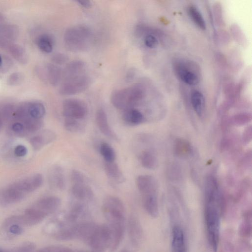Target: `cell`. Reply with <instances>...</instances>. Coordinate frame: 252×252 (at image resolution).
Masks as SVG:
<instances>
[{"label":"cell","mask_w":252,"mask_h":252,"mask_svg":"<svg viewBox=\"0 0 252 252\" xmlns=\"http://www.w3.org/2000/svg\"><path fill=\"white\" fill-rule=\"evenodd\" d=\"M128 229L132 243L135 246L138 245L142 237V230L138 220L134 216H132L129 218Z\"/></svg>","instance_id":"ac0fdd59"},{"label":"cell","mask_w":252,"mask_h":252,"mask_svg":"<svg viewBox=\"0 0 252 252\" xmlns=\"http://www.w3.org/2000/svg\"><path fill=\"white\" fill-rule=\"evenodd\" d=\"M77 2L81 6L85 8L90 7L92 5V3L90 0H78Z\"/></svg>","instance_id":"b9f144b4"},{"label":"cell","mask_w":252,"mask_h":252,"mask_svg":"<svg viewBox=\"0 0 252 252\" xmlns=\"http://www.w3.org/2000/svg\"><path fill=\"white\" fill-rule=\"evenodd\" d=\"M26 194L16 188L12 184L0 189V205L6 207L23 200Z\"/></svg>","instance_id":"9c48e42d"},{"label":"cell","mask_w":252,"mask_h":252,"mask_svg":"<svg viewBox=\"0 0 252 252\" xmlns=\"http://www.w3.org/2000/svg\"><path fill=\"white\" fill-rule=\"evenodd\" d=\"M191 103L195 113L198 116H201L204 108V98L203 95L198 91H194L191 94Z\"/></svg>","instance_id":"7402d4cb"},{"label":"cell","mask_w":252,"mask_h":252,"mask_svg":"<svg viewBox=\"0 0 252 252\" xmlns=\"http://www.w3.org/2000/svg\"><path fill=\"white\" fill-rule=\"evenodd\" d=\"M10 52L13 57L19 62H26L27 55L24 50L20 46L14 45L10 47Z\"/></svg>","instance_id":"d6a6232c"},{"label":"cell","mask_w":252,"mask_h":252,"mask_svg":"<svg viewBox=\"0 0 252 252\" xmlns=\"http://www.w3.org/2000/svg\"><path fill=\"white\" fill-rule=\"evenodd\" d=\"M63 125L65 129L71 132L78 133L84 130V126L80 120L65 118Z\"/></svg>","instance_id":"83f0119b"},{"label":"cell","mask_w":252,"mask_h":252,"mask_svg":"<svg viewBox=\"0 0 252 252\" xmlns=\"http://www.w3.org/2000/svg\"><path fill=\"white\" fill-rule=\"evenodd\" d=\"M95 119L97 127L104 135L111 139L118 140L117 135L109 124L107 114L102 108H99L97 110Z\"/></svg>","instance_id":"7c38bea8"},{"label":"cell","mask_w":252,"mask_h":252,"mask_svg":"<svg viewBox=\"0 0 252 252\" xmlns=\"http://www.w3.org/2000/svg\"><path fill=\"white\" fill-rule=\"evenodd\" d=\"M102 211L110 233L109 251L114 252L121 243L126 227V211L123 201L118 197L109 195L104 199Z\"/></svg>","instance_id":"6da1fadb"},{"label":"cell","mask_w":252,"mask_h":252,"mask_svg":"<svg viewBox=\"0 0 252 252\" xmlns=\"http://www.w3.org/2000/svg\"><path fill=\"white\" fill-rule=\"evenodd\" d=\"M37 44L40 50L44 53H50L53 49L54 40L48 34L40 35L37 39Z\"/></svg>","instance_id":"d4e9b609"},{"label":"cell","mask_w":252,"mask_h":252,"mask_svg":"<svg viewBox=\"0 0 252 252\" xmlns=\"http://www.w3.org/2000/svg\"><path fill=\"white\" fill-rule=\"evenodd\" d=\"M61 203V199L55 196L39 199L27 208L23 214L20 215L23 225L32 226L40 223L46 218L55 213Z\"/></svg>","instance_id":"3957f363"},{"label":"cell","mask_w":252,"mask_h":252,"mask_svg":"<svg viewBox=\"0 0 252 252\" xmlns=\"http://www.w3.org/2000/svg\"><path fill=\"white\" fill-rule=\"evenodd\" d=\"M14 153L16 156L23 157L27 154V149L23 145H18L15 148Z\"/></svg>","instance_id":"f35d334b"},{"label":"cell","mask_w":252,"mask_h":252,"mask_svg":"<svg viewBox=\"0 0 252 252\" xmlns=\"http://www.w3.org/2000/svg\"><path fill=\"white\" fill-rule=\"evenodd\" d=\"M23 79L24 77L22 74L15 72L10 75L8 78L7 83L10 85L15 86L20 84Z\"/></svg>","instance_id":"d590c367"},{"label":"cell","mask_w":252,"mask_h":252,"mask_svg":"<svg viewBox=\"0 0 252 252\" xmlns=\"http://www.w3.org/2000/svg\"><path fill=\"white\" fill-rule=\"evenodd\" d=\"M122 120L127 125L135 126L142 124L144 117L139 110L132 108L124 111Z\"/></svg>","instance_id":"d6986e66"},{"label":"cell","mask_w":252,"mask_h":252,"mask_svg":"<svg viewBox=\"0 0 252 252\" xmlns=\"http://www.w3.org/2000/svg\"><path fill=\"white\" fill-rule=\"evenodd\" d=\"M175 149L176 154L181 157L188 155L191 151V148L189 142L182 139L176 140Z\"/></svg>","instance_id":"f1b7e54d"},{"label":"cell","mask_w":252,"mask_h":252,"mask_svg":"<svg viewBox=\"0 0 252 252\" xmlns=\"http://www.w3.org/2000/svg\"><path fill=\"white\" fill-rule=\"evenodd\" d=\"M140 160L142 166L147 169H154L158 165L157 158L149 151H143L141 154Z\"/></svg>","instance_id":"603a6c76"},{"label":"cell","mask_w":252,"mask_h":252,"mask_svg":"<svg viewBox=\"0 0 252 252\" xmlns=\"http://www.w3.org/2000/svg\"><path fill=\"white\" fill-rule=\"evenodd\" d=\"M172 252H187L185 234L179 225H174L172 229Z\"/></svg>","instance_id":"9a60e30c"},{"label":"cell","mask_w":252,"mask_h":252,"mask_svg":"<svg viewBox=\"0 0 252 252\" xmlns=\"http://www.w3.org/2000/svg\"><path fill=\"white\" fill-rule=\"evenodd\" d=\"M24 125L25 129L29 132H36L43 125V122L41 120L29 118L22 122Z\"/></svg>","instance_id":"4dcf8cb0"},{"label":"cell","mask_w":252,"mask_h":252,"mask_svg":"<svg viewBox=\"0 0 252 252\" xmlns=\"http://www.w3.org/2000/svg\"><path fill=\"white\" fill-rule=\"evenodd\" d=\"M235 123L237 125H243L249 121V117L245 115H239L235 119Z\"/></svg>","instance_id":"ab89813d"},{"label":"cell","mask_w":252,"mask_h":252,"mask_svg":"<svg viewBox=\"0 0 252 252\" xmlns=\"http://www.w3.org/2000/svg\"><path fill=\"white\" fill-rule=\"evenodd\" d=\"M88 108L86 103L77 98H68L63 104V114L65 118L83 120L87 115Z\"/></svg>","instance_id":"52a82bcc"},{"label":"cell","mask_w":252,"mask_h":252,"mask_svg":"<svg viewBox=\"0 0 252 252\" xmlns=\"http://www.w3.org/2000/svg\"><path fill=\"white\" fill-rule=\"evenodd\" d=\"M188 12L191 19L196 26L202 30L206 29V23L204 18L195 6L193 5L189 6Z\"/></svg>","instance_id":"484cf974"},{"label":"cell","mask_w":252,"mask_h":252,"mask_svg":"<svg viewBox=\"0 0 252 252\" xmlns=\"http://www.w3.org/2000/svg\"><path fill=\"white\" fill-rule=\"evenodd\" d=\"M99 152L106 162H114L116 159V153L113 147L108 143H101L99 147Z\"/></svg>","instance_id":"cb8c5ba5"},{"label":"cell","mask_w":252,"mask_h":252,"mask_svg":"<svg viewBox=\"0 0 252 252\" xmlns=\"http://www.w3.org/2000/svg\"><path fill=\"white\" fill-rule=\"evenodd\" d=\"M136 184L141 196L158 195V184L153 176L139 175L136 179Z\"/></svg>","instance_id":"30bf717a"},{"label":"cell","mask_w":252,"mask_h":252,"mask_svg":"<svg viewBox=\"0 0 252 252\" xmlns=\"http://www.w3.org/2000/svg\"><path fill=\"white\" fill-rule=\"evenodd\" d=\"M46 79L54 86L58 85L63 77V70L54 64H48L46 66Z\"/></svg>","instance_id":"44dd1931"},{"label":"cell","mask_w":252,"mask_h":252,"mask_svg":"<svg viewBox=\"0 0 252 252\" xmlns=\"http://www.w3.org/2000/svg\"><path fill=\"white\" fill-rule=\"evenodd\" d=\"M92 32L85 25L69 28L64 32L63 40L65 46L72 51H82L87 49L90 42Z\"/></svg>","instance_id":"5b68a950"},{"label":"cell","mask_w":252,"mask_h":252,"mask_svg":"<svg viewBox=\"0 0 252 252\" xmlns=\"http://www.w3.org/2000/svg\"><path fill=\"white\" fill-rule=\"evenodd\" d=\"M74 252H76V251H74Z\"/></svg>","instance_id":"f6af8a7d"},{"label":"cell","mask_w":252,"mask_h":252,"mask_svg":"<svg viewBox=\"0 0 252 252\" xmlns=\"http://www.w3.org/2000/svg\"><path fill=\"white\" fill-rule=\"evenodd\" d=\"M0 252H5L4 250H0Z\"/></svg>","instance_id":"ee69618b"},{"label":"cell","mask_w":252,"mask_h":252,"mask_svg":"<svg viewBox=\"0 0 252 252\" xmlns=\"http://www.w3.org/2000/svg\"><path fill=\"white\" fill-rule=\"evenodd\" d=\"M144 95L142 86L136 84L114 91L110 100L116 108L125 111L133 108L143 98Z\"/></svg>","instance_id":"277c9868"},{"label":"cell","mask_w":252,"mask_h":252,"mask_svg":"<svg viewBox=\"0 0 252 252\" xmlns=\"http://www.w3.org/2000/svg\"><path fill=\"white\" fill-rule=\"evenodd\" d=\"M71 184L84 183L87 182L84 175L80 171L73 169L70 174Z\"/></svg>","instance_id":"836d02e7"},{"label":"cell","mask_w":252,"mask_h":252,"mask_svg":"<svg viewBox=\"0 0 252 252\" xmlns=\"http://www.w3.org/2000/svg\"><path fill=\"white\" fill-rule=\"evenodd\" d=\"M144 43L147 47L154 48L158 46V40L154 35L151 33H148L144 37Z\"/></svg>","instance_id":"e575fe53"},{"label":"cell","mask_w":252,"mask_h":252,"mask_svg":"<svg viewBox=\"0 0 252 252\" xmlns=\"http://www.w3.org/2000/svg\"><path fill=\"white\" fill-rule=\"evenodd\" d=\"M2 58H1V56L0 55V66L2 64Z\"/></svg>","instance_id":"7bdbcfd3"},{"label":"cell","mask_w":252,"mask_h":252,"mask_svg":"<svg viewBox=\"0 0 252 252\" xmlns=\"http://www.w3.org/2000/svg\"><path fill=\"white\" fill-rule=\"evenodd\" d=\"M56 137V135L53 131L45 129L32 137L30 140V143L35 150H39L53 142Z\"/></svg>","instance_id":"2e32d148"},{"label":"cell","mask_w":252,"mask_h":252,"mask_svg":"<svg viewBox=\"0 0 252 252\" xmlns=\"http://www.w3.org/2000/svg\"><path fill=\"white\" fill-rule=\"evenodd\" d=\"M243 137L244 140L245 142H249V141L251 140L252 137V130L251 127H249L245 130Z\"/></svg>","instance_id":"60d3db41"},{"label":"cell","mask_w":252,"mask_h":252,"mask_svg":"<svg viewBox=\"0 0 252 252\" xmlns=\"http://www.w3.org/2000/svg\"><path fill=\"white\" fill-rule=\"evenodd\" d=\"M43 178L41 174H36L19 180L12 185L25 194L32 192L42 185Z\"/></svg>","instance_id":"8fae6325"},{"label":"cell","mask_w":252,"mask_h":252,"mask_svg":"<svg viewBox=\"0 0 252 252\" xmlns=\"http://www.w3.org/2000/svg\"><path fill=\"white\" fill-rule=\"evenodd\" d=\"M30 116L35 119L40 120L45 115V108L43 104L40 102H33L28 106Z\"/></svg>","instance_id":"4316f807"},{"label":"cell","mask_w":252,"mask_h":252,"mask_svg":"<svg viewBox=\"0 0 252 252\" xmlns=\"http://www.w3.org/2000/svg\"><path fill=\"white\" fill-rule=\"evenodd\" d=\"M12 129L14 132L18 134L24 133L25 130L24 125L20 122L13 124L12 126Z\"/></svg>","instance_id":"74e56055"},{"label":"cell","mask_w":252,"mask_h":252,"mask_svg":"<svg viewBox=\"0 0 252 252\" xmlns=\"http://www.w3.org/2000/svg\"><path fill=\"white\" fill-rule=\"evenodd\" d=\"M91 80L85 73L63 79L59 92L62 95H72L85 91L89 87Z\"/></svg>","instance_id":"8992f818"},{"label":"cell","mask_w":252,"mask_h":252,"mask_svg":"<svg viewBox=\"0 0 252 252\" xmlns=\"http://www.w3.org/2000/svg\"><path fill=\"white\" fill-rule=\"evenodd\" d=\"M70 192L73 199L72 202L87 205L94 198L93 191L87 182L72 184Z\"/></svg>","instance_id":"ba28073f"},{"label":"cell","mask_w":252,"mask_h":252,"mask_svg":"<svg viewBox=\"0 0 252 252\" xmlns=\"http://www.w3.org/2000/svg\"><path fill=\"white\" fill-rule=\"evenodd\" d=\"M176 70L179 78L186 84L192 86L199 82L198 75L188 64L179 63L176 67Z\"/></svg>","instance_id":"5bb4252c"},{"label":"cell","mask_w":252,"mask_h":252,"mask_svg":"<svg viewBox=\"0 0 252 252\" xmlns=\"http://www.w3.org/2000/svg\"><path fill=\"white\" fill-rule=\"evenodd\" d=\"M104 168L106 176L111 182L115 184H121L125 182V176L115 161L104 162Z\"/></svg>","instance_id":"e0dca14e"},{"label":"cell","mask_w":252,"mask_h":252,"mask_svg":"<svg viewBox=\"0 0 252 252\" xmlns=\"http://www.w3.org/2000/svg\"><path fill=\"white\" fill-rule=\"evenodd\" d=\"M251 213L248 211L245 215L244 221L239 228V233L242 236L248 237L251 234Z\"/></svg>","instance_id":"f546056e"},{"label":"cell","mask_w":252,"mask_h":252,"mask_svg":"<svg viewBox=\"0 0 252 252\" xmlns=\"http://www.w3.org/2000/svg\"><path fill=\"white\" fill-rule=\"evenodd\" d=\"M68 57L63 53H58L55 54L52 57V62L56 64H63L68 61Z\"/></svg>","instance_id":"8d00e7d4"},{"label":"cell","mask_w":252,"mask_h":252,"mask_svg":"<svg viewBox=\"0 0 252 252\" xmlns=\"http://www.w3.org/2000/svg\"><path fill=\"white\" fill-rule=\"evenodd\" d=\"M205 196V220L207 237L211 249L216 252L220 241L222 200L220 194L218 192L207 194Z\"/></svg>","instance_id":"7a4b0ae2"},{"label":"cell","mask_w":252,"mask_h":252,"mask_svg":"<svg viewBox=\"0 0 252 252\" xmlns=\"http://www.w3.org/2000/svg\"><path fill=\"white\" fill-rule=\"evenodd\" d=\"M35 244L31 242H24L14 248L4 250L5 252H34Z\"/></svg>","instance_id":"1f68e13d"},{"label":"cell","mask_w":252,"mask_h":252,"mask_svg":"<svg viewBox=\"0 0 252 252\" xmlns=\"http://www.w3.org/2000/svg\"><path fill=\"white\" fill-rule=\"evenodd\" d=\"M48 182L52 189L63 190L65 187V178L63 169L60 166L52 167L48 174Z\"/></svg>","instance_id":"4fadbf2b"},{"label":"cell","mask_w":252,"mask_h":252,"mask_svg":"<svg viewBox=\"0 0 252 252\" xmlns=\"http://www.w3.org/2000/svg\"><path fill=\"white\" fill-rule=\"evenodd\" d=\"M85 63L80 60L69 63L63 70V79L85 73Z\"/></svg>","instance_id":"ffe728a7"}]
</instances>
